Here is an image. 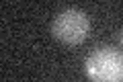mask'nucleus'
I'll return each mask as SVG.
<instances>
[{"instance_id":"obj_2","label":"nucleus","mask_w":123,"mask_h":82,"mask_svg":"<svg viewBox=\"0 0 123 82\" xmlns=\"http://www.w3.org/2000/svg\"><path fill=\"white\" fill-rule=\"evenodd\" d=\"M88 31H90V21H88L86 13L78 8H66L62 10L51 23V33L55 39H60L62 43L68 45H78L86 39Z\"/></svg>"},{"instance_id":"obj_3","label":"nucleus","mask_w":123,"mask_h":82,"mask_svg":"<svg viewBox=\"0 0 123 82\" xmlns=\"http://www.w3.org/2000/svg\"><path fill=\"white\" fill-rule=\"evenodd\" d=\"M121 43H123V31H121Z\"/></svg>"},{"instance_id":"obj_1","label":"nucleus","mask_w":123,"mask_h":82,"mask_svg":"<svg viewBox=\"0 0 123 82\" xmlns=\"http://www.w3.org/2000/svg\"><path fill=\"white\" fill-rule=\"evenodd\" d=\"M84 72L90 82H123V51L101 45L84 60Z\"/></svg>"}]
</instances>
